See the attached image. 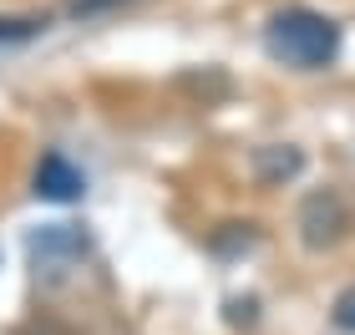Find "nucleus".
Wrapping results in <instances>:
<instances>
[{
  "mask_svg": "<svg viewBox=\"0 0 355 335\" xmlns=\"http://www.w3.org/2000/svg\"><path fill=\"white\" fill-rule=\"evenodd\" d=\"M264 51L289 71H325L340 56V26L325 10L310 6H284L264 21Z\"/></svg>",
  "mask_w": 355,
  "mask_h": 335,
  "instance_id": "1",
  "label": "nucleus"
},
{
  "mask_svg": "<svg viewBox=\"0 0 355 335\" xmlns=\"http://www.w3.org/2000/svg\"><path fill=\"white\" fill-rule=\"evenodd\" d=\"M26 254H31V269L46 280H61L67 269H76L92 254V239L87 229H76V223H46L26 239Z\"/></svg>",
  "mask_w": 355,
  "mask_h": 335,
  "instance_id": "2",
  "label": "nucleus"
},
{
  "mask_svg": "<svg viewBox=\"0 0 355 335\" xmlns=\"http://www.w3.org/2000/svg\"><path fill=\"white\" fill-rule=\"evenodd\" d=\"M350 234V209H345V198L335 194V188H315L310 198L300 203V239H304V249H335L340 239Z\"/></svg>",
  "mask_w": 355,
  "mask_h": 335,
  "instance_id": "3",
  "label": "nucleus"
},
{
  "mask_svg": "<svg viewBox=\"0 0 355 335\" xmlns=\"http://www.w3.org/2000/svg\"><path fill=\"white\" fill-rule=\"evenodd\" d=\"M31 194L46 198V203H76L87 194V173L76 168L67 153H41L36 178H31Z\"/></svg>",
  "mask_w": 355,
  "mask_h": 335,
  "instance_id": "4",
  "label": "nucleus"
},
{
  "mask_svg": "<svg viewBox=\"0 0 355 335\" xmlns=\"http://www.w3.org/2000/svg\"><path fill=\"white\" fill-rule=\"evenodd\" d=\"M304 173V153L295 148V142H269V148L254 153V178H259L264 188H279L289 178H300Z\"/></svg>",
  "mask_w": 355,
  "mask_h": 335,
  "instance_id": "5",
  "label": "nucleus"
},
{
  "mask_svg": "<svg viewBox=\"0 0 355 335\" xmlns=\"http://www.w3.org/2000/svg\"><path fill=\"white\" fill-rule=\"evenodd\" d=\"M41 31H46V15H0V46L36 41Z\"/></svg>",
  "mask_w": 355,
  "mask_h": 335,
  "instance_id": "6",
  "label": "nucleus"
},
{
  "mask_svg": "<svg viewBox=\"0 0 355 335\" xmlns=\"http://www.w3.org/2000/svg\"><path fill=\"white\" fill-rule=\"evenodd\" d=\"M330 320L340 325V330H350V335H355V280L345 284L340 295H335V305H330Z\"/></svg>",
  "mask_w": 355,
  "mask_h": 335,
  "instance_id": "7",
  "label": "nucleus"
},
{
  "mask_svg": "<svg viewBox=\"0 0 355 335\" xmlns=\"http://www.w3.org/2000/svg\"><path fill=\"white\" fill-rule=\"evenodd\" d=\"M117 6H127V0H71V15H107Z\"/></svg>",
  "mask_w": 355,
  "mask_h": 335,
  "instance_id": "8",
  "label": "nucleus"
},
{
  "mask_svg": "<svg viewBox=\"0 0 355 335\" xmlns=\"http://www.w3.org/2000/svg\"><path fill=\"white\" fill-rule=\"evenodd\" d=\"M254 310H259V300H229V320L234 325H254Z\"/></svg>",
  "mask_w": 355,
  "mask_h": 335,
  "instance_id": "9",
  "label": "nucleus"
}]
</instances>
